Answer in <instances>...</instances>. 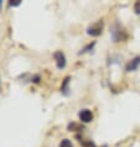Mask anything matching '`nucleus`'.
<instances>
[{
  "mask_svg": "<svg viewBox=\"0 0 140 147\" xmlns=\"http://www.w3.org/2000/svg\"><path fill=\"white\" fill-rule=\"evenodd\" d=\"M110 36L114 42H123L128 38V34L124 30V27L119 24H114V25L110 27Z\"/></svg>",
  "mask_w": 140,
  "mask_h": 147,
  "instance_id": "nucleus-1",
  "label": "nucleus"
},
{
  "mask_svg": "<svg viewBox=\"0 0 140 147\" xmlns=\"http://www.w3.org/2000/svg\"><path fill=\"white\" fill-rule=\"evenodd\" d=\"M103 27H104V22H103V20H98V21L92 24V25L87 28V34L89 36H93V37L101 36L102 32H103Z\"/></svg>",
  "mask_w": 140,
  "mask_h": 147,
  "instance_id": "nucleus-2",
  "label": "nucleus"
},
{
  "mask_svg": "<svg viewBox=\"0 0 140 147\" xmlns=\"http://www.w3.org/2000/svg\"><path fill=\"white\" fill-rule=\"evenodd\" d=\"M53 59H55L56 67L58 69H65L66 64H67V59H66V56L62 51H56L53 53Z\"/></svg>",
  "mask_w": 140,
  "mask_h": 147,
  "instance_id": "nucleus-3",
  "label": "nucleus"
},
{
  "mask_svg": "<svg viewBox=\"0 0 140 147\" xmlns=\"http://www.w3.org/2000/svg\"><path fill=\"white\" fill-rule=\"evenodd\" d=\"M78 117H80L81 122L83 124H88V122L93 121V113L90 111L89 109H82L80 113H78Z\"/></svg>",
  "mask_w": 140,
  "mask_h": 147,
  "instance_id": "nucleus-4",
  "label": "nucleus"
},
{
  "mask_svg": "<svg viewBox=\"0 0 140 147\" xmlns=\"http://www.w3.org/2000/svg\"><path fill=\"white\" fill-rule=\"evenodd\" d=\"M139 66H140V56H137V57H134L133 59H130L129 62L126 63L125 72H134V71H137V69L139 68Z\"/></svg>",
  "mask_w": 140,
  "mask_h": 147,
  "instance_id": "nucleus-5",
  "label": "nucleus"
},
{
  "mask_svg": "<svg viewBox=\"0 0 140 147\" xmlns=\"http://www.w3.org/2000/svg\"><path fill=\"white\" fill-rule=\"evenodd\" d=\"M69 83H71V77L69 76L65 77L62 80V84H61V93H62V95H65V96L69 95Z\"/></svg>",
  "mask_w": 140,
  "mask_h": 147,
  "instance_id": "nucleus-6",
  "label": "nucleus"
},
{
  "mask_svg": "<svg viewBox=\"0 0 140 147\" xmlns=\"http://www.w3.org/2000/svg\"><path fill=\"white\" fill-rule=\"evenodd\" d=\"M83 129H84L83 125L77 124V122H69L68 126H67V130H68V131H82Z\"/></svg>",
  "mask_w": 140,
  "mask_h": 147,
  "instance_id": "nucleus-7",
  "label": "nucleus"
},
{
  "mask_svg": "<svg viewBox=\"0 0 140 147\" xmlns=\"http://www.w3.org/2000/svg\"><path fill=\"white\" fill-rule=\"evenodd\" d=\"M94 46H96V41H93V42H90V43H88L87 46H84L82 50L78 52V55H84V53H88V52H90L94 48Z\"/></svg>",
  "mask_w": 140,
  "mask_h": 147,
  "instance_id": "nucleus-8",
  "label": "nucleus"
},
{
  "mask_svg": "<svg viewBox=\"0 0 140 147\" xmlns=\"http://www.w3.org/2000/svg\"><path fill=\"white\" fill-rule=\"evenodd\" d=\"M58 147H73V145H72L71 140H68V138H63V140L60 142Z\"/></svg>",
  "mask_w": 140,
  "mask_h": 147,
  "instance_id": "nucleus-9",
  "label": "nucleus"
},
{
  "mask_svg": "<svg viewBox=\"0 0 140 147\" xmlns=\"http://www.w3.org/2000/svg\"><path fill=\"white\" fill-rule=\"evenodd\" d=\"M133 10L137 15H140V1H135L134 3V6H133Z\"/></svg>",
  "mask_w": 140,
  "mask_h": 147,
  "instance_id": "nucleus-10",
  "label": "nucleus"
},
{
  "mask_svg": "<svg viewBox=\"0 0 140 147\" xmlns=\"http://www.w3.org/2000/svg\"><path fill=\"white\" fill-rule=\"evenodd\" d=\"M40 80H41L40 74H35V76H32V77H31V82H32V83H35V84H39V83H40Z\"/></svg>",
  "mask_w": 140,
  "mask_h": 147,
  "instance_id": "nucleus-11",
  "label": "nucleus"
},
{
  "mask_svg": "<svg viewBox=\"0 0 140 147\" xmlns=\"http://www.w3.org/2000/svg\"><path fill=\"white\" fill-rule=\"evenodd\" d=\"M20 4H21V0H10L9 1L10 6H19Z\"/></svg>",
  "mask_w": 140,
  "mask_h": 147,
  "instance_id": "nucleus-12",
  "label": "nucleus"
},
{
  "mask_svg": "<svg viewBox=\"0 0 140 147\" xmlns=\"http://www.w3.org/2000/svg\"><path fill=\"white\" fill-rule=\"evenodd\" d=\"M1 7H3V0H0V10H1Z\"/></svg>",
  "mask_w": 140,
  "mask_h": 147,
  "instance_id": "nucleus-13",
  "label": "nucleus"
},
{
  "mask_svg": "<svg viewBox=\"0 0 140 147\" xmlns=\"http://www.w3.org/2000/svg\"><path fill=\"white\" fill-rule=\"evenodd\" d=\"M0 80H1V79H0Z\"/></svg>",
  "mask_w": 140,
  "mask_h": 147,
  "instance_id": "nucleus-14",
  "label": "nucleus"
}]
</instances>
